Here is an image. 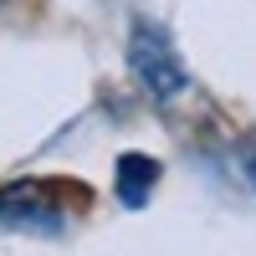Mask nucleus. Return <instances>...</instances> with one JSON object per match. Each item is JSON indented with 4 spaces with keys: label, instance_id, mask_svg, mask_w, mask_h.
<instances>
[{
    "label": "nucleus",
    "instance_id": "1",
    "mask_svg": "<svg viewBox=\"0 0 256 256\" xmlns=\"http://www.w3.org/2000/svg\"><path fill=\"white\" fill-rule=\"evenodd\" d=\"M128 72H134V82L148 98H159V102L180 98L190 88V72H184V62L174 52V41H169V31L154 26V20H144V16L128 26Z\"/></svg>",
    "mask_w": 256,
    "mask_h": 256
},
{
    "label": "nucleus",
    "instance_id": "2",
    "mask_svg": "<svg viewBox=\"0 0 256 256\" xmlns=\"http://www.w3.org/2000/svg\"><path fill=\"white\" fill-rule=\"evenodd\" d=\"M154 184H159V164L148 159V154H123L113 164V190H118V200L128 210H144V200H148Z\"/></svg>",
    "mask_w": 256,
    "mask_h": 256
},
{
    "label": "nucleus",
    "instance_id": "3",
    "mask_svg": "<svg viewBox=\"0 0 256 256\" xmlns=\"http://www.w3.org/2000/svg\"><path fill=\"white\" fill-rule=\"evenodd\" d=\"M0 220H20V226L52 230V226H56V210H46L41 190H31V184H10V190H0Z\"/></svg>",
    "mask_w": 256,
    "mask_h": 256
},
{
    "label": "nucleus",
    "instance_id": "4",
    "mask_svg": "<svg viewBox=\"0 0 256 256\" xmlns=\"http://www.w3.org/2000/svg\"><path fill=\"white\" fill-rule=\"evenodd\" d=\"M246 180H251V184H256V154H251V159H246Z\"/></svg>",
    "mask_w": 256,
    "mask_h": 256
},
{
    "label": "nucleus",
    "instance_id": "5",
    "mask_svg": "<svg viewBox=\"0 0 256 256\" xmlns=\"http://www.w3.org/2000/svg\"><path fill=\"white\" fill-rule=\"evenodd\" d=\"M0 6H6V0H0Z\"/></svg>",
    "mask_w": 256,
    "mask_h": 256
}]
</instances>
